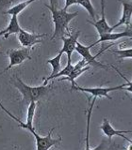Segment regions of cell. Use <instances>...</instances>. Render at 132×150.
Returning a JSON list of instances; mask_svg holds the SVG:
<instances>
[{"label":"cell","instance_id":"7","mask_svg":"<svg viewBox=\"0 0 132 150\" xmlns=\"http://www.w3.org/2000/svg\"><path fill=\"white\" fill-rule=\"evenodd\" d=\"M92 48V45L90 46H85L83 45L82 43H80L78 41L77 44V47H75V51L77 52V53L82 56V58L85 59L89 63V65L93 66L94 68H102V69H107L108 66L102 64L101 62H99V61L96 60V57L100 54V53H98L96 55H93L91 54V52H90V49Z\"/></svg>","mask_w":132,"mask_h":150},{"label":"cell","instance_id":"21","mask_svg":"<svg viewBox=\"0 0 132 150\" xmlns=\"http://www.w3.org/2000/svg\"><path fill=\"white\" fill-rule=\"evenodd\" d=\"M58 2L59 0H49V6L52 8H57L58 7Z\"/></svg>","mask_w":132,"mask_h":150},{"label":"cell","instance_id":"12","mask_svg":"<svg viewBox=\"0 0 132 150\" xmlns=\"http://www.w3.org/2000/svg\"><path fill=\"white\" fill-rule=\"evenodd\" d=\"M23 28L19 25V21H18V16L17 15H12L11 18V21H9L8 26L5 28V35L3 38L5 39H8V37L11 34H18Z\"/></svg>","mask_w":132,"mask_h":150},{"label":"cell","instance_id":"3","mask_svg":"<svg viewBox=\"0 0 132 150\" xmlns=\"http://www.w3.org/2000/svg\"><path fill=\"white\" fill-rule=\"evenodd\" d=\"M7 53L9 55V63L8 65V67L5 69L1 73H0V75L4 72H7L8 70H9L11 68H13L14 66L21 65L25 60L30 59V50H29V48H25V47H23L22 49H11V50H9Z\"/></svg>","mask_w":132,"mask_h":150},{"label":"cell","instance_id":"8","mask_svg":"<svg viewBox=\"0 0 132 150\" xmlns=\"http://www.w3.org/2000/svg\"><path fill=\"white\" fill-rule=\"evenodd\" d=\"M80 36V31L75 32V34H70L68 38H65L64 36L60 38V40L63 41L62 52L67 55V61H72V54L75 51V47L78 42V38Z\"/></svg>","mask_w":132,"mask_h":150},{"label":"cell","instance_id":"22","mask_svg":"<svg viewBox=\"0 0 132 150\" xmlns=\"http://www.w3.org/2000/svg\"><path fill=\"white\" fill-rule=\"evenodd\" d=\"M0 108H1V109H2L5 112H6V114H8V112H9V111H8V110L6 109V108H5V107L2 105V103H1V102H0Z\"/></svg>","mask_w":132,"mask_h":150},{"label":"cell","instance_id":"6","mask_svg":"<svg viewBox=\"0 0 132 150\" xmlns=\"http://www.w3.org/2000/svg\"><path fill=\"white\" fill-rule=\"evenodd\" d=\"M45 34H34L29 33L26 30L22 29L17 34L18 41L25 48H30V47L37 45L42 42V38L45 37Z\"/></svg>","mask_w":132,"mask_h":150},{"label":"cell","instance_id":"14","mask_svg":"<svg viewBox=\"0 0 132 150\" xmlns=\"http://www.w3.org/2000/svg\"><path fill=\"white\" fill-rule=\"evenodd\" d=\"M64 53L62 52V50H60L58 54H57L55 57L51 58V59H48L46 61L47 64L51 65L52 67V72L49 76H54L55 74H57L58 72H60L61 70V65H60V60H61V57H62V54Z\"/></svg>","mask_w":132,"mask_h":150},{"label":"cell","instance_id":"1","mask_svg":"<svg viewBox=\"0 0 132 150\" xmlns=\"http://www.w3.org/2000/svg\"><path fill=\"white\" fill-rule=\"evenodd\" d=\"M45 7L49 9L52 14V20L54 23V33L52 35L51 40H53L57 38H62L65 34L70 35L71 33L69 31V23L78 15V12H68L67 11H64L63 8L58 9L57 8H52L49 5L45 4Z\"/></svg>","mask_w":132,"mask_h":150},{"label":"cell","instance_id":"25","mask_svg":"<svg viewBox=\"0 0 132 150\" xmlns=\"http://www.w3.org/2000/svg\"><path fill=\"white\" fill-rule=\"evenodd\" d=\"M130 83H132V82H130Z\"/></svg>","mask_w":132,"mask_h":150},{"label":"cell","instance_id":"16","mask_svg":"<svg viewBox=\"0 0 132 150\" xmlns=\"http://www.w3.org/2000/svg\"><path fill=\"white\" fill-rule=\"evenodd\" d=\"M117 56L120 59L124 58H132V48L128 49H122V50H116L114 51Z\"/></svg>","mask_w":132,"mask_h":150},{"label":"cell","instance_id":"10","mask_svg":"<svg viewBox=\"0 0 132 150\" xmlns=\"http://www.w3.org/2000/svg\"><path fill=\"white\" fill-rule=\"evenodd\" d=\"M101 11H102V17L101 19H99L98 21H89L87 20V23H91L92 25L94 26V28L97 30L99 36L104 35V34H108V33H111L113 32L111 26L107 22L106 19V14H105V0H101Z\"/></svg>","mask_w":132,"mask_h":150},{"label":"cell","instance_id":"9","mask_svg":"<svg viewBox=\"0 0 132 150\" xmlns=\"http://www.w3.org/2000/svg\"><path fill=\"white\" fill-rule=\"evenodd\" d=\"M123 5V13L122 17L120 18L119 22L116 25L111 26L112 30H115L117 27L121 25L130 26L131 23V18H132V0H120Z\"/></svg>","mask_w":132,"mask_h":150},{"label":"cell","instance_id":"15","mask_svg":"<svg viewBox=\"0 0 132 150\" xmlns=\"http://www.w3.org/2000/svg\"><path fill=\"white\" fill-rule=\"evenodd\" d=\"M77 4L80 5V6H82L85 9H86L88 13L90 14V16L95 21L96 13H95V11H94V8L93 6L91 0H77Z\"/></svg>","mask_w":132,"mask_h":150},{"label":"cell","instance_id":"24","mask_svg":"<svg viewBox=\"0 0 132 150\" xmlns=\"http://www.w3.org/2000/svg\"><path fill=\"white\" fill-rule=\"evenodd\" d=\"M127 149H130V150L132 149V142L130 143V145H129V146H128V147H127Z\"/></svg>","mask_w":132,"mask_h":150},{"label":"cell","instance_id":"2","mask_svg":"<svg viewBox=\"0 0 132 150\" xmlns=\"http://www.w3.org/2000/svg\"><path fill=\"white\" fill-rule=\"evenodd\" d=\"M13 84L18 91L22 94L23 96V102L29 104L31 101H38L40 100L42 97H44L47 92L50 90L51 84H42L39 86H30L24 83L19 77H15V80L13 81Z\"/></svg>","mask_w":132,"mask_h":150},{"label":"cell","instance_id":"13","mask_svg":"<svg viewBox=\"0 0 132 150\" xmlns=\"http://www.w3.org/2000/svg\"><path fill=\"white\" fill-rule=\"evenodd\" d=\"M37 1V0H25V1L20 2L16 5H13V6L9 8L8 11L5 12V14H9V15H19V13H21L24 9L27 8L30 4H32L33 2Z\"/></svg>","mask_w":132,"mask_h":150},{"label":"cell","instance_id":"5","mask_svg":"<svg viewBox=\"0 0 132 150\" xmlns=\"http://www.w3.org/2000/svg\"><path fill=\"white\" fill-rule=\"evenodd\" d=\"M126 86V83L121 84V86H114V87H81L75 84V86L71 87L72 90H77V91H81V92H86L90 93L93 97H106L108 100H111V97L108 95V93L111 91H115V90H123L124 87Z\"/></svg>","mask_w":132,"mask_h":150},{"label":"cell","instance_id":"23","mask_svg":"<svg viewBox=\"0 0 132 150\" xmlns=\"http://www.w3.org/2000/svg\"><path fill=\"white\" fill-rule=\"evenodd\" d=\"M4 35H5V29H3V30L0 31V38L4 37Z\"/></svg>","mask_w":132,"mask_h":150},{"label":"cell","instance_id":"17","mask_svg":"<svg viewBox=\"0 0 132 150\" xmlns=\"http://www.w3.org/2000/svg\"><path fill=\"white\" fill-rule=\"evenodd\" d=\"M15 0H0V13L6 12L9 8H11Z\"/></svg>","mask_w":132,"mask_h":150},{"label":"cell","instance_id":"18","mask_svg":"<svg viewBox=\"0 0 132 150\" xmlns=\"http://www.w3.org/2000/svg\"><path fill=\"white\" fill-rule=\"evenodd\" d=\"M113 69H114L115 70H116V71L118 72V73H119L120 75H121V77L123 78V79H125V81L126 82V86L124 87V89H123V90H126V91H127V92H130V93H132V83L128 81V80H127L125 76H124V75H123L120 71H119V70H117L114 67H112Z\"/></svg>","mask_w":132,"mask_h":150},{"label":"cell","instance_id":"11","mask_svg":"<svg viewBox=\"0 0 132 150\" xmlns=\"http://www.w3.org/2000/svg\"><path fill=\"white\" fill-rule=\"evenodd\" d=\"M100 129L103 131L104 134L110 139V141H111V138L113 136H119V137H122L123 139L127 141V142H129V143L132 142L130 139H128L126 136L124 135V134H127V133H132V130H117L110 125V121H108L107 118H104L103 123L100 126Z\"/></svg>","mask_w":132,"mask_h":150},{"label":"cell","instance_id":"20","mask_svg":"<svg viewBox=\"0 0 132 150\" xmlns=\"http://www.w3.org/2000/svg\"><path fill=\"white\" fill-rule=\"evenodd\" d=\"M125 30L127 33V38H128V39H130V40H132V25L126 26Z\"/></svg>","mask_w":132,"mask_h":150},{"label":"cell","instance_id":"4","mask_svg":"<svg viewBox=\"0 0 132 150\" xmlns=\"http://www.w3.org/2000/svg\"><path fill=\"white\" fill-rule=\"evenodd\" d=\"M27 130H28L29 132L34 136L36 139V149L37 150H46L51 148L53 145L58 144L60 143L61 138H58V139H54L52 138V132H53L54 128H52L49 131V133L46 136H41L39 133H37V131L35 130L34 127L33 128H29Z\"/></svg>","mask_w":132,"mask_h":150},{"label":"cell","instance_id":"19","mask_svg":"<svg viewBox=\"0 0 132 150\" xmlns=\"http://www.w3.org/2000/svg\"><path fill=\"white\" fill-rule=\"evenodd\" d=\"M75 4H77V0H65V5L63 9L64 11H67L71 6H74Z\"/></svg>","mask_w":132,"mask_h":150}]
</instances>
